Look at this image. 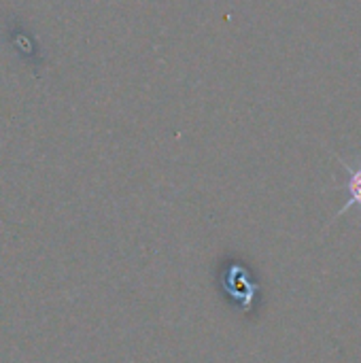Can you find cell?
<instances>
[{
	"mask_svg": "<svg viewBox=\"0 0 361 363\" xmlns=\"http://www.w3.org/2000/svg\"><path fill=\"white\" fill-rule=\"evenodd\" d=\"M345 172H347V191H349V202L334 215L332 221H336L338 217H343L345 213H349L353 206H361V166H351L347 160L338 157Z\"/></svg>",
	"mask_w": 361,
	"mask_h": 363,
	"instance_id": "1",
	"label": "cell"
}]
</instances>
